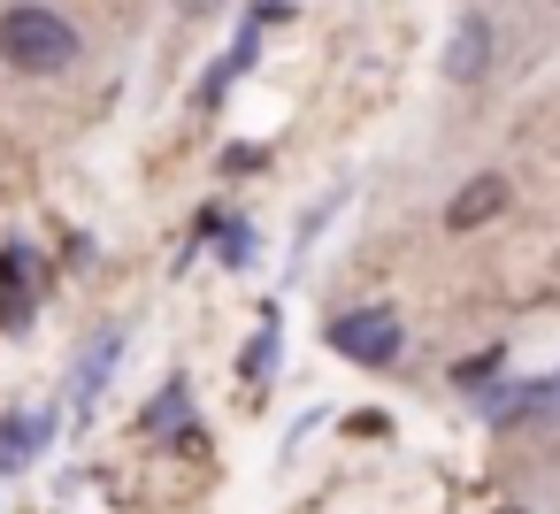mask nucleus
Returning a JSON list of instances; mask_svg holds the SVG:
<instances>
[{"mask_svg": "<svg viewBox=\"0 0 560 514\" xmlns=\"http://www.w3.org/2000/svg\"><path fill=\"white\" fill-rule=\"evenodd\" d=\"M0 55H9L16 70H32V78H47V70H70L78 32L62 16H47V9H9L0 16Z\"/></svg>", "mask_w": 560, "mask_h": 514, "instance_id": "obj_1", "label": "nucleus"}, {"mask_svg": "<svg viewBox=\"0 0 560 514\" xmlns=\"http://www.w3.org/2000/svg\"><path fill=\"white\" fill-rule=\"evenodd\" d=\"M330 353H346V361H361V369H392V361L407 353V330H399L392 307H353V315L330 323Z\"/></svg>", "mask_w": 560, "mask_h": 514, "instance_id": "obj_2", "label": "nucleus"}, {"mask_svg": "<svg viewBox=\"0 0 560 514\" xmlns=\"http://www.w3.org/2000/svg\"><path fill=\"white\" fill-rule=\"evenodd\" d=\"M47 437V414H16V422H0V468H24Z\"/></svg>", "mask_w": 560, "mask_h": 514, "instance_id": "obj_5", "label": "nucleus"}, {"mask_svg": "<svg viewBox=\"0 0 560 514\" xmlns=\"http://www.w3.org/2000/svg\"><path fill=\"white\" fill-rule=\"evenodd\" d=\"M483 70V24H460V55H453V78H476Z\"/></svg>", "mask_w": 560, "mask_h": 514, "instance_id": "obj_6", "label": "nucleus"}, {"mask_svg": "<svg viewBox=\"0 0 560 514\" xmlns=\"http://www.w3.org/2000/svg\"><path fill=\"white\" fill-rule=\"evenodd\" d=\"M39 284H47V269L32 246H0V330H24L39 315Z\"/></svg>", "mask_w": 560, "mask_h": 514, "instance_id": "obj_3", "label": "nucleus"}, {"mask_svg": "<svg viewBox=\"0 0 560 514\" xmlns=\"http://www.w3.org/2000/svg\"><path fill=\"white\" fill-rule=\"evenodd\" d=\"M185 9H208V0H185Z\"/></svg>", "mask_w": 560, "mask_h": 514, "instance_id": "obj_7", "label": "nucleus"}, {"mask_svg": "<svg viewBox=\"0 0 560 514\" xmlns=\"http://www.w3.org/2000/svg\"><path fill=\"white\" fill-rule=\"evenodd\" d=\"M499 208H506V177H476V185H460V192H453L445 223H453V231H476V223H491Z\"/></svg>", "mask_w": 560, "mask_h": 514, "instance_id": "obj_4", "label": "nucleus"}]
</instances>
